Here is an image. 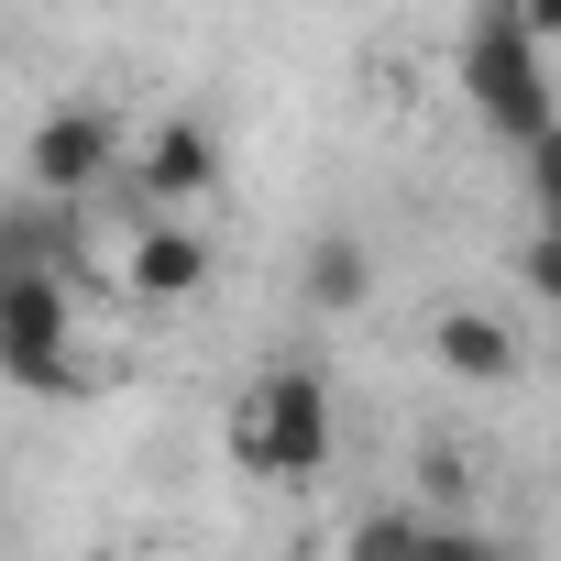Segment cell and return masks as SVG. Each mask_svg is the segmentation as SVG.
Here are the masks:
<instances>
[{"label": "cell", "instance_id": "ba28073f", "mask_svg": "<svg viewBox=\"0 0 561 561\" xmlns=\"http://www.w3.org/2000/svg\"><path fill=\"white\" fill-rule=\"evenodd\" d=\"M298 298H309L320 320H342V309H364V298H375V264H364V242H353V231H320V242H309Z\"/></svg>", "mask_w": 561, "mask_h": 561}, {"label": "cell", "instance_id": "5b68a950", "mask_svg": "<svg viewBox=\"0 0 561 561\" xmlns=\"http://www.w3.org/2000/svg\"><path fill=\"white\" fill-rule=\"evenodd\" d=\"M209 187H220V133H209L198 111L144 122V144H133V198H144V220H187Z\"/></svg>", "mask_w": 561, "mask_h": 561}, {"label": "cell", "instance_id": "8fae6325", "mask_svg": "<svg viewBox=\"0 0 561 561\" xmlns=\"http://www.w3.org/2000/svg\"><path fill=\"white\" fill-rule=\"evenodd\" d=\"M517 275H528V298H550V309H561V231H528Z\"/></svg>", "mask_w": 561, "mask_h": 561}, {"label": "cell", "instance_id": "8992f818", "mask_svg": "<svg viewBox=\"0 0 561 561\" xmlns=\"http://www.w3.org/2000/svg\"><path fill=\"white\" fill-rule=\"evenodd\" d=\"M209 275H220V253H209L198 220H133V242H122V287H133L144 309H187V298H209Z\"/></svg>", "mask_w": 561, "mask_h": 561}, {"label": "cell", "instance_id": "30bf717a", "mask_svg": "<svg viewBox=\"0 0 561 561\" xmlns=\"http://www.w3.org/2000/svg\"><path fill=\"white\" fill-rule=\"evenodd\" d=\"M419 561H506V550H495V528H462V517H430V528H419Z\"/></svg>", "mask_w": 561, "mask_h": 561}, {"label": "cell", "instance_id": "9a60e30c", "mask_svg": "<svg viewBox=\"0 0 561 561\" xmlns=\"http://www.w3.org/2000/svg\"><path fill=\"white\" fill-rule=\"evenodd\" d=\"M0 34H12V23H0Z\"/></svg>", "mask_w": 561, "mask_h": 561}, {"label": "cell", "instance_id": "4fadbf2b", "mask_svg": "<svg viewBox=\"0 0 561 561\" xmlns=\"http://www.w3.org/2000/svg\"><path fill=\"white\" fill-rule=\"evenodd\" d=\"M517 23H528V45L550 56V45H561V0H528V12H517Z\"/></svg>", "mask_w": 561, "mask_h": 561}, {"label": "cell", "instance_id": "7c38bea8", "mask_svg": "<svg viewBox=\"0 0 561 561\" xmlns=\"http://www.w3.org/2000/svg\"><path fill=\"white\" fill-rule=\"evenodd\" d=\"M528 198H539V231H561V133L528 154Z\"/></svg>", "mask_w": 561, "mask_h": 561}, {"label": "cell", "instance_id": "3957f363", "mask_svg": "<svg viewBox=\"0 0 561 561\" xmlns=\"http://www.w3.org/2000/svg\"><path fill=\"white\" fill-rule=\"evenodd\" d=\"M67 353H78V287H67V264H23L12 287H0V386L56 397L67 386Z\"/></svg>", "mask_w": 561, "mask_h": 561}, {"label": "cell", "instance_id": "277c9868", "mask_svg": "<svg viewBox=\"0 0 561 561\" xmlns=\"http://www.w3.org/2000/svg\"><path fill=\"white\" fill-rule=\"evenodd\" d=\"M23 176H34V198L78 209V198H100L111 176H133V133H122L100 100H67V111H45V122L23 133Z\"/></svg>", "mask_w": 561, "mask_h": 561}, {"label": "cell", "instance_id": "5bb4252c", "mask_svg": "<svg viewBox=\"0 0 561 561\" xmlns=\"http://www.w3.org/2000/svg\"><path fill=\"white\" fill-rule=\"evenodd\" d=\"M23 264H34V242H23L12 220H0V287H12V275H23Z\"/></svg>", "mask_w": 561, "mask_h": 561}, {"label": "cell", "instance_id": "52a82bcc", "mask_svg": "<svg viewBox=\"0 0 561 561\" xmlns=\"http://www.w3.org/2000/svg\"><path fill=\"white\" fill-rule=\"evenodd\" d=\"M430 364L451 386H517V331L495 309H440L430 320Z\"/></svg>", "mask_w": 561, "mask_h": 561}, {"label": "cell", "instance_id": "6da1fadb", "mask_svg": "<svg viewBox=\"0 0 561 561\" xmlns=\"http://www.w3.org/2000/svg\"><path fill=\"white\" fill-rule=\"evenodd\" d=\"M220 440H231V473H253V484H320V473H331V440H342L331 375H320V364H264V375L231 397Z\"/></svg>", "mask_w": 561, "mask_h": 561}, {"label": "cell", "instance_id": "7a4b0ae2", "mask_svg": "<svg viewBox=\"0 0 561 561\" xmlns=\"http://www.w3.org/2000/svg\"><path fill=\"white\" fill-rule=\"evenodd\" d=\"M462 100H473V122H484L495 144H517V154H539V144L561 133L550 56L528 45L517 12H473V23H462Z\"/></svg>", "mask_w": 561, "mask_h": 561}, {"label": "cell", "instance_id": "9c48e42d", "mask_svg": "<svg viewBox=\"0 0 561 561\" xmlns=\"http://www.w3.org/2000/svg\"><path fill=\"white\" fill-rule=\"evenodd\" d=\"M419 506H364L353 528H342V561H419Z\"/></svg>", "mask_w": 561, "mask_h": 561}]
</instances>
